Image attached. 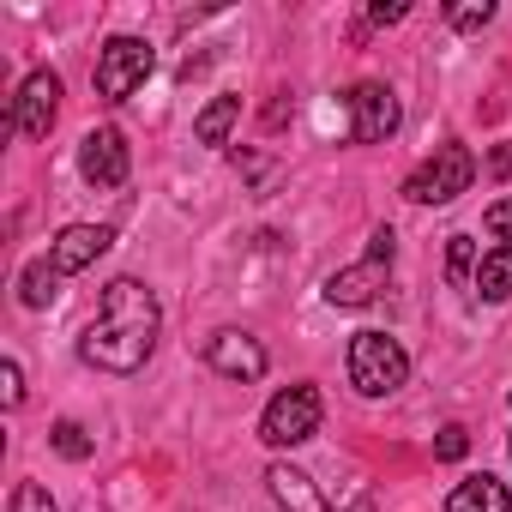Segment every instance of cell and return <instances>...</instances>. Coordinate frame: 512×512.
I'll list each match as a JSON object with an SVG mask.
<instances>
[{
    "label": "cell",
    "mask_w": 512,
    "mask_h": 512,
    "mask_svg": "<svg viewBox=\"0 0 512 512\" xmlns=\"http://www.w3.org/2000/svg\"><path fill=\"white\" fill-rule=\"evenodd\" d=\"M494 175H512V145H494Z\"/></svg>",
    "instance_id": "25"
},
{
    "label": "cell",
    "mask_w": 512,
    "mask_h": 512,
    "mask_svg": "<svg viewBox=\"0 0 512 512\" xmlns=\"http://www.w3.org/2000/svg\"><path fill=\"white\" fill-rule=\"evenodd\" d=\"M488 302H506L512 296V247H494V253H482V266H476V278H470Z\"/></svg>",
    "instance_id": "14"
},
{
    "label": "cell",
    "mask_w": 512,
    "mask_h": 512,
    "mask_svg": "<svg viewBox=\"0 0 512 512\" xmlns=\"http://www.w3.org/2000/svg\"><path fill=\"white\" fill-rule=\"evenodd\" d=\"M205 362H211L223 380H260V374H266V350L253 344L247 332H217V338L205 344Z\"/></svg>",
    "instance_id": "10"
},
{
    "label": "cell",
    "mask_w": 512,
    "mask_h": 512,
    "mask_svg": "<svg viewBox=\"0 0 512 512\" xmlns=\"http://www.w3.org/2000/svg\"><path fill=\"white\" fill-rule=\"evenodd\" d=\"M145 79H151V43H139V37H109L103 55H97V97H103V103H127Z\"/></svg>",
    "instance_id": "3"
},
{
    "label": "cell",
    "mask_w": 512,
    "mask_h": 512,
    "mask_svg": "<svg viewBox=\"0 0 512 512\" xmlns=\"http://www.w3.org/2000/svg\"><path fill=\"white\" fill-rule=\"evenodd\" d=\"M13 512H61V506L49 500L43 482H19V488H13Z\"/></svg>",
    "instance_id": "18"
},
{
    "label": "cell",
    "mask_w": 512,
    "mask_h": 512,
    "mask_svg": "<svg viewBox=\"0 0 512 512\" xmlns=\"http://www.w3.org/2000/svg\"><path fill=\"white\" fill-rule=\"evenodd\" d=\"M470 175H476V157H470L464 145H440V151L404 181V193H410L416 205H452V199L470 187Z\"/></svg>",
    "instance_id": "4"
},
{
    "label": "cell",
    "mask_w": 512,
    "mask_h": 512,
    "mask_svg": "<svg viewBox=\"0 0 512 512\" xmlns=\"http://www.w3.org/2000/svg\"><path fill=\"white\" fill-rule=\"evenodd\" d=\"M55 284H61L55 260H31V266H25V278H19V296H25V308H49V302L61 296Z\"/></svg>",
    "instance_id": "16"
},
{
    "label": "cell",
    "mask_w": 512,
    "mask_h": 512,
    "mask_svg": "<svg viewBox=\"0 0 512 512\" xmlns=\"http://www.w3.org/2000/svg\"><path fill=\"white\" fill-rule=\"evenodd\" d=\"M482 223H488V235H500V247H512V199H494L482 211Z\"/></svg>",
    "instance_id": "20"
},
{
    "label": "cell",
    "mask_w": 512,
    "mask_h": 512,
    "mask_svg": "<svg viewBox=\"0 0 512 512\" xmlns=\"http://www.w3.org/2000/svg\"><path fill=\"white\" fill-rule=\"evenodd\" d=\"M380 290H386V260H374V253L362 266H344V272L326 278V302L332 308H368Z\"/></svg>",
    "instance_id": "11"
},
{
    "label": "cell",
    "mask_w": 512,
    "mask_h": 512,
    "mask_svg": "<svg viewBox=\"0 0 512 512\" xmlns=\"http://www.w3.org/2000/svg\"><path fill=\"white\" fill-rule=\"evenodd\" d=\"M464 452H470V434H464L458 422H452V428H440V440H434V458H446V464H452V458H464Z\"/></svg>",
    "instance_id": "21"
},
{
    "label": "cell",
    "mask_w": 512,
    "mask_h": 512,
    "mask_svg": "<svg viewBox=\"0 0 512 512\" xmlns=\"http://www.w3.org/2000/svg\"><path fill=\"white\" fill-rule=\"evenodd\" d=\"M55 115H61V79H55V73H31L25 91H19V103H13L19 133H25V139H49Z\"/></svg>",
    "instance_id": "6"
},
{
    "label": "cell",
    "mask_w": 512,
    "mask_h": 512,
    "mask_svg": "<svg viewBox=\"0 0 512 512\" xmlns=\"http://www.w3.org/2000/svg\"><path fill=\"white\" fill-rule=\"evenodd\" d=\"M488 19H494V7H488V0H482V7H458V13H452V25H458V31H482Z\"/></svg>",
    "instance_id": "23"
},
{
    "label": "cell",
    "mask_w": 512,
    "mask_h": 512,
    "mask_svg": "<svg viewBox=\"0 0 512 512\" xmlns=\"http://www.w3.org/2000/svg\"><path fill=\"white\" fill-rule=\"evenodd\" d=\"M79 169H85L91 187H121V181H127V139H121L115 127L85 133V145H79Z\"/></svg>",
    "instance_id": "7"
},
{
    "label": "cell",
    "mask_w": 512,
    "mask_h": 512,
    "mask_svg": "<svg viewBox=\"0 0 512 512\" xmlns=\"http://www.w3.org/2000/svg\"><path fill=\"white\" fill-rule=\"evenodd\" d=\"M266 482H272V494H278L290 512H332V506L314 494V482H308L302 470H290V464H272V470H266ZM350 512H374V506H368V500H356Z\"/></svg>",
    "instance_id": "12"
},
{
    "label": "cell",
    "mask_w": 512,
    "mask_h": 512,
    "mask_svg": "<svg viewBox=\"0 0 512 512\" xmlns=\"http://www.w3.org/2000/svg\"><path fill=\"white\" fill-rule=\"evenodd\" d=\"M446 272H452V278H476V247H470V235H452V247H446Z\"/></svg>",
    "instance_id": "19"
},
{
    "label": "cell",
    "mask_w": 512,
    "mask_h": 512,
    "mask_svg": "<svg viewBox=\"0 0 512 512\" xmlns=\"http://www.w3.org/2000/svg\"><path fill=\"white\" fill-rule=\"evenodd\" d=\"M350 109H356V139L362 145H380V139H392L398 133V97L386 91V85H356L350 91Z\"/></svg>",
    "instance_id": "9"
},
{
    "label": "cell",
    "mask_w": 512,
    "mask_h": 512,
    "mask_svg": "<svg viewBox=\"0 0 512 512\" xmlns=\"http://www.w3.org/2000/svg\"><path fill=\"white\" fill-rule=\"evenodd\" d=\"M235 121H241V97H211L205 115L193 121V133H199V145H223Z\"/></svg>",
    "instance_id": "15"
},
{
    "label": "cell",
    "mask_w": 512,
    "mask_h": 512,
    "mask_svg": "<svg viewBox=\"0 0 512 512\" xmlns=\"http://www.w3.org/2000/svg\"><path fill=\"white\" fill-rule=\"evenodd\" d=\"M49 440H55V452H61V458H91V440H85V428H79V422H55V434H49Z\"/></svg>",
    "instance_id": "17"
},
{
    "label": "cell",
    "mask_w": 512,
    "mask_h": 512,
    "mask_svg": "<svg viewBox=\"0 0 512 512\" xmlns=\"http://www.w3.org/2000/svg\"><path fill=\"white\" fill-rule=\"evenodd\" d=\"M314 434H320V392L314 386H290L266 404V422H260L266 446H302Z\"/></svg>",
    "instance_id": "5"
},
{
    "label": "cell",
    "mask_w": 512,
    "mask_h": 512,
    "mask_svg": "<svg viewBox=\"0 0 512 512\" xmlns=\"http://www.w3.org/2000/svg\"><path fill=\"white\" fill-rule=\"evenodd\" d=\"M109 241H115V229H103V223H73V229L55 235V253H49V260H55L61 278H73V272H85V266L103 260Z\"/></svg>",
    "instance_id": "8"
},
{
    "label": "cell",
    "mask_w": 512,
    "mask_h": 512,
    "mask_svg": "<svg viewBox=\"0 0 512 512\" xmlns=\"http://www.w3.org/2000/svg\"><path fill=\"white\" fill-rule=\"evenodd\" d=\"M446 512H512V494L494 476H470V482H458L446 494Z\"/></svg>",
    "instance_id": "13"
},
{
    "label": "cell",
    "mask_w": 512,
    "mask_h": 512,
    "mask_svg": "<svg viewBox=\"0 0 512 512\" xmlns=\"http://www.w3.org/2000/svg\"><path fill=\"white\" fill-rule=\"evenodd\" d=\"M0 398H7V410H19V404H25V374H19V362L0 368Z\"/></svg>",
    "instance_id": "22"
},
{
    "label": "cell",
    "mask_w": 512,
    "mask_h": 512,
    "mask_svg": "<svg viewBox=\"0 0 512 512\" xmlns=\"http://www.w3.org/2000/svg\"><path fill=\"white\" fill-rule=\"evenodd\" d=\"M404 19V0H380V7H374V25H398Z\"/></svg>",
    "instance_id": "24"
},
{
    "label": "cell",
    "mask_w": 512,
    "mask_h": 512,
    "mask_svg": "<svg viewBox=\"0 0 512 512\" xmlns=\"http://www.w3.org/2000/svg\"><path fill=\"white\" fill-rule=\"evenodd\" d=\"M350 380H356L362 398H386V392H398V386L410 380V356H404V344L386 338V332H356V338H350Z\"/></svg>",
    "instance_id": "2"
},
{
    "label": "cell",
    "mask_w": 512,
    "mask_h": 512,
    "mask_svg": "<svg viewBox=\"0 0 512 512\" xmlns=\"http://www.w3.org/2000/svg\"><path fill=\"white\" fill-rule=\"evenodd\" d=\"M157 296L139 284V278H115L109 290H103V308H97V320L85 326V338H79V356L91 362V368H103V374H139L145 368V356L157 350Z\"/></svg>",
    "instance_id": "1"
}]
</instances>
